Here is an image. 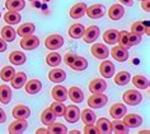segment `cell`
<instances>
[{
  "label": "cell",
  "mask_w": 150,
  "mask_h": 134,
  "mask_svg": "<svg viewBox=\"0 0 150 134\" xmlns=\"http://www.w3.org/2000/svg\"><path fill=\"white\" fill-rule=\"evenodd\" d=\"M64 118L67 123H76L80 119V110L78 106H66Z\"/></svg>",
  "instance_id": "obj_7"
},
{
  "label": "cell",
  "mask_w": 150,
  "mask_h": 134,
  "mask_svg": "<svg viewBox=\"0 0 150 134\" xmlns=\"http://www.w3.org/2000/svg\"><path fill=\"white\" fill-rule=\"evenodd\" d=\"M123 98V102L127 103V105H131V106H135V105H139L141 101H142V96L140 92L135 91V89H129L126 91L122 96Z\"/></svg>",
  "instance_id": "obj_2"
},
{
  "label": "cell",
  "mask_w": 150,
  "mask_h": 134,
  "mask_svg": "<svg viewBox=\"0 0 150 134\" xmlns=\"http://www.w3.org/2000/svg\"><path fill=\"white\" fill-rule=\"evenodd\" d=\"M19 45L22 46V49L31 51V50H35V49L38 47L40 40H38V37H36V36H33V35H28V36L22 37Z\"/></svg>",
  "instance_id": "obj_3"
},
{
  "label": "cell",
  "mask_w": 150,
  "mask_h": 134,
  "mask_svg": "<svg viewBox=\"0 0 150 134\" xmlns=\"http://www.w3.org/2000/svg\"><path fill=\"white\" fill-rule=\"evenodd\" d=\"M97 129H98V133L99 134H110L112 133V125H111V121L108 119H104V118H100L98 121H97Z\"/></svg>",
  "instance_id": "obj_24"
},
{
  "label": "cell",
  "mask_w": 150,
  "mask_h": 134,
  "mask_svg": "<svg viewBox=\"0 0 150 134\" xmlns=\"http://www.w3.org/2000/svg\"><path fill=\"white\" fill-rule=\"evenodd\" d=\"M108 102L107 96L103 93H92V96L88 100V106L91 109H100V107L106 106Z\"/></svg>",
  "instance_id": "obj_1"
},
{
  "label": "cell",
  "mask_w": 150,
  "mask_h": 134,
  "mask_svg": "<svg viewBox=\"0 0 150 134\" xmlns=\"http://www.w3.org/2000/svg\"><path fill=\"white\" fill-rule=\"evenodd\" d=\"M37 133H47V129H38Z\"/></svg>",
  "instance_id": "obj_51"
},
{
  "label": "cell",
  "mask_w": 150,
  "mask_h": 134,
  "mask_svg": "<svg viewBox=\"0 0 150 134\" xmlns=\"http://www.w3.org/2000/svg\"><path fill=\"white\" fill-rule=\"evenodd\" d=\"M62 45H64V38L60 35H50L45 40V46L48 50H52V51L60 49Z\"/></svg>",
  "instance_id": "obj_4"
},
{
  "label": "cell",
  "mask_w": 150,
  "mask_h": 134,
  "mask_svg": "<svg viewBox=\"0 0 150 134\" xmlns=\"http://www.w3.org/2000/svg\"><path fill=\"white\" fill-rule=\"evenodd\" d=\"M131 76L129 72H120L115 76V83L117 86H126L130 82Z\"/></svg>",
  "instance_id": "obj_39"
},
{
  "label": "cell",
  "mask_w": 150,
  "mask_h": 134,
  "mask_svg": "<svg viewBox=\"0 0 150 134\" xmlns=\"http://www.w3.org/2000/svg\"><path fill=\"white\" fill-rule=\"evenodd\" d=\"M13 116L16 119H28L31 116V109L24 105H18L13 109Z\"/></svg>",
  "instance_id": "obj_18"
},
{
  "label": "cell",
  "mask_w": 150,
  "mask_h": 134,
  "mask_svg": "<svg viewBox=\"0 0 150 134\" xmlns=\"http://www.w3.org/2000/svg\"><path fill=\"white\" fill-rule=\"evenodd\" d=\"M140 42H141V35L129 32V45L130 46H136V45H139Z\"/></svg>",
  "instance_id": "obj_44"
},
{
  "label": "cell",
  "mask_w": 150,
  "mask_h": 134,
  "mask_svg": "<svg viewBox=\"0 0 150 134\" xmlns=\"http://www.w3.org/2000/svg\"><path fill=\"white\" fill-rule=\"evenodd\" d=\"M126 113H127V107L121 102L112 105L111 109H110V115L113 119H121V118L125 116Z\"/></svg>",
  "instance_id": "obj_12"
},
{
  "label": "cell",
  "mask_w": 150,
  "mask_h": 134,
  "mask_svg": "<svg viewBox=\"0 0 150 134\" xmlns=\"http://www.w3.org/2000/svg\"><path fill=\"white\" fill-rule=\"evenodd\" d=\"M111 56L117 61H126L129 59V51L127 49L122 46H113V49L111 50Z\"/></svg>",
  "instance_id": "obj_9"
},
{
  "label": "cell",
  "mask_w": 150,
  "mask_h": 134,
  "mask_svg": "<svg viewBox=\"0 0 150 134\" xmlns=\"http://www.w3.org/2000/svg\"><path fill=\"white\" fill-rule=\"evenodd\" d=\"M67 98H70L71 101L75 103H80V102H83V100H84V93L79 87L73 86V87L67 91Z\"/></svg>",
  "instance_id": "obj_13"
},
{
  "label": "cell",
  "mask_w": 150,
  "mask_h": 134,
  "mask_svg": "<svg viewBox=\"0 0 150 134\" xmlns=\"http://www.w3.org/2000/svg\"><path fill=\"white\" fill-rule=\"evenodd\" d=\"M88 66V60L85 58H81V56H78L75 58V60L73 61V64L70 65L71 69L76 70V72H81V70H85Z\"/></svg>",
  "instance_id": "obj_32"
},
{
  "label": "cell",
  "mask_w": 150,
  "mask_h": 134,
  "mask_svg": "<svg viewBox=\"0 0 150 134\" xmlns=\"http://www.w3.org/2000/svg\"><path fill=\"white\" fill-rule=\"evenodd\" d=\"M84 31H85V28H84V26L83 24H80V23H75L73 24L71 27L69 28V36L71 37V38H81L84 35Z\"/></svg>",
  "instance_id": "obj_26"
},
{
  "label": "cell",
  "mask_w": 150,
  "mask_h": 134,
  "mask_svg": "<svg viewBox=\"0 0 150 134\" xmlns=\"http://www.w3.org/2000/svg\"><path fill=\"white\" fill-rule=\"evenodd\" d=\"M12 97H13V93L9 86H4V84L0 86V101H1V103H4V105L9 103Z\"/></svg>",
  "instance_id": "obj_27"
},
{
  "label": "cell",
  "mask_w": 150,
  "mask_h": 134,
  "mask_svg": "<svg viewBox=\"0 0 150 134\" xmlns=\"http://www.w3.org/2000/svg\"><path fill=\"white\" fill-rule=\"evenodd\" d=\"M85 12H87V5L84 3H78L70 9V17L73 19H79L84 16Z\"/></svg>",
  "instance_id": "obj_19"
},
{
  "label": "cell",
  "mask_w": 150,
  "mask_h": 134,
  "mask_svg": "<svg viewBox=\"0 0 150 134\" xmlns=\"http://www.w3.org/2000/svg\"><path fill=\"white\" fill-rule=\"evenodd\" d=\"M4 21L5 23L8 24H18L21 22V14L18 12H12V10H8L4 14Z\"/></svg>",
  "instance_id": "obj_35"
},
{
  "label": "cell",
  "mask_w": 150,
  "mask_h": 134,
  "mask_svg": "<svg viewBox=\"0 0 150 134\" xmlns=\"http://www.w3.org/2000/svg\"><path fill=\"white\" fill-rule=\"evenodd\" d=\"M106 88H107V83L102 78H96L89 83V91L92 93H102V92L106 91Z\"/></svg>",
  "instance_id": "obj_11"
},
{
  "label": "cell",
  "mask_w": 150,
  "mask_h": 134,
  "mask_svg": "<svg viewBox=\"0 0 150 134\" xmlns=\"http://www.w3.org/2000/svg\"><path fill=\"white\" fill-rule=\"evenodd\" d=\"M0 33H1V38L5 40L6 42H13L17 36L16 29H14L12 26H4V27L1 28V32Z\"/></svg>",
  "instance_id": "obj_25"
},
{
  "label": "cell",
  "mask_w": 150,
  "mask_h": 134,
  "mask_svg": "<svg viewBox=\"0 0 150 134\" xmlns=\"http://www.w3.org/2000/svg\"><path fill=\"white\" fill-rule=\"evenodd\" d=\"M123 14H125V9H123V6L121 4H113L108 9V17H110L112 21L121 19L123 17Z\"/></svg>",
  "instance_id": "obj_16"
},
{
  "label": "cell",
  "mask_w": 150,
  "mask_h": 134,
  "mask_svg": "<svg viewBox=\"0 0 150 134\" xmlns=\"http://www.w3.org/2000/svg\"><path fill=\"white\" fill-rule=\"evenodd\" d=\"M118 31L117 29H107L106 32L103 33V41L108 45H116L118 42Z\"/></svg>",
  "instance_id": "obj_23"
},
{
  "label": "cell",
  "mask_w": 150,
  "mask_h": 134,
  "mask_svg": "<svg viewBox=\"0 0 150 134\" xmlns=\"http://www.w3.org/2000/svg\"><path fill=\"white\" fill-rule=\"evenodd\" d=\"M48 79L51 82H54V83H61L66 79V73L64 72L62 69H52L50 73H48Z\"/></svg>",
  "instance_id": "obj_21"
},
{
  "label": "cell",
  "mask_w": 150,
  "mask_h": 134,
  "mask_svg": "<svg viewBox=\"0 0 150 134\" xmlns=\"http://www.w3.org/2000/svg\"><path fill=\"white\" fill-rule=\"evenodd\" d=\"M111 125H112V132H115L117 134L129 133V126L123 123V120H118V119H116L113 123H111Z\"/></svg>",
  "instance_id": "obj_33"
},
{
  "label": "cell",
  "mask_w": 150,
  "mask_h": 134,
  "mask_svg": "<svg viewBox=\"0 0 150 134\" xmlns=\"http://www.w3.org/2000/svg\"><path fill=\"white\" fill-rule=\"evenodd\" d=\"M24 88H25V92H27V93L36 95L42 89V83H41V81H38V79H31V81L25 82Z\"/></svg>",
  "instance_id": "obj_15"
},
{
  "label": "cell",
  "mask_w": 150,
  "mask_h": 134,
  "mask_svg": "<svg viewBox=\"0 0 150 134\" xmlns=\"http://www.w3.org/2000/svg\"><path fill=\"white\" fill-rule=\"evenodd\" d=\"M85 14H88V17L92 19H99L106 14V8L102 4H93L92 6L87 8Z\"/></svg>",
  "instance_id": "obj_5"
},
{
  "label": "cell",
  "mask_w": 150,
  "mask_h": 134,
  "mask_svg": "<svg viewBox=\"0 0 150 134\" xmlns=\"http://www.w3.org/2000/svg\"><path fill=\"white\" fill-rule=\"evenodd\" d=\"M70 133H71V134H73V133H74V134H78V133H79V132H78V130H71V132H70Z\"/></svg>",
  "instance_id": "obj_52"
},
{
  "label": "cell",
  "mask_w": 150,
  "mask_h": 134,
  "mask_svg": "<svg viewBox=\"0 0 150 134\" xmlns=\"http://www.w3.org/2000/svg\"><path fill=\"white\" fill-rule=\"evenodd\" d=\"M118 43H120V46L125 47V49L131 47L129 45V32L127 31H122L118 33Z\"/></svg>",
  "instance_id": "obj_42"
},
{
  "label": "cell",
  "mask_w": 150,
  "mask_h": 134,
  "mask_svg": "<svg viewBox=\"0 0 150 134\" xmlns=\"http://www.w3.org/2000/svg\"><path fill=\"white\" fill-rule=\"evenodd\" d=\"M80 118H81V120H83V123H84L85 125L94 124V121H96V119H97L94 111H93L92 109H84L80 113Z\"/></svg>",
  "instance_id": "obj_31"
},
{
  "label": "cell",
  "mask_w": 150,
  "mask_h": 134,
  "mask_svg": "<svg viewBox=\"0 0 150 134\" xmlns=\"http://www.w3.org/2000/svg\"><path fill=\"white\" fill-rule=\"evenodd\" d=\"M52 97H54L56 101L64 102L67 98V89L64 87V86H55L52 88Z\"/></svg>",
  "instance_id": "obj_20"
},
{
  "label": "cell",
  "mask_w": 150,
  "mask_h": 134,
  "mask_svg": "<svg viewBox=\"0 0 150 134\" xmlns=\"http://www.w3.org/2000/svg\"><path fill=\"white\" fill-rule=\"evenodd\" d=\"M91 53H92V55L94 58L103 60V59H106L108 55H110V50H108V47L106 46V45L96 43V45H93V46L91 47Z\"/></svg>",
  "instance_id": "obj_6"
},
{
  "label": "cell",
  "mask_w": 150,
  "mask_h": 134,
  "mask_svg": "<svg viewBox=\"0 0 150 134\" xmlns=\"http://www.w3.org/2000/svg\"><path fill=\"white\" fill-rule=\"evenodd\" d=\"M99 72L104 78H111L115 74V65L110 60H104L102 64L99 65Z\"/></svg>",
  "instance_id": "obj_17"
},
{
  "label": "cell",
  "mask_w": 150,
  "mask_h": 134,
  "mask_svg": "<svg viewBox=\"0 0 150 134\" xmlns=\"http://www.w3.org/2000/svg\"><path fill=\"white\" fill-rule=\"evenodd\" d=\"M35 31H36V26L33 23H23L18 27L17 33L21 37H24V36H28V35H33Z\"/></svg>",
  "instance_id": "obj_30"
},
{
  "label": "cell",
  "mask_w": 150,
  "mask_h": 134,
  "mask_svg": "<svg viewBox=\"0 0 150 134\" xmlns=\"http://www.w3.org/2000/svg\"><path fill=\"white\" fill-rule=\"evenodd\" d=\"M139 1H142V0H139Z\"/></svg>",
  "instance_id": "obj_55"
},
{
  "label": "cell",
  "mask_w": 150,
  "mask_h": 134,
  "mask_svg": "<svg viewBox=\"0 0 150 134\" xmlns=\"http://www.w3.org/2000/svg\"><path fill=\"white\" fill-rule=\"evenodd\" d=\"M28 126L27 119H17L16 121H13L12 124L9 125L8 132L13 133V134H18V133H23Z\"/></svg>",
  "instance_id": "obj_10"
},
{
  "label": "cell",
  "mask_w": 150,
  "mask_h": 134,
  "mask_svg": "<svg viewBox=\"0 0 150 134\" xmlns=\"http://www.w3.org/2000/svg\"><path fill=\"white\" fill-rule=\"evenodd\" d=\"M144 22H134L131 26V32L132 33H137V35H144Z\"/></svg>",
  "instance_id": "obj_43"
},
{
  "label": "cell",
  "mask_w": 150,
  "mask_h": 134,
  "mask_svg": "<svg viewBox=\"0 0 150 134\" xmlns=\"http://www.w3.org/2000/svg\"><path fill=\"white\" fill-rule=\"evenodd\" d=\"M99 35H100V31L97 26H89V27L85 28V31H84L83 40L87 43H93L99 37Z\"/></svg>",
  "instance_id": "obj_8"
},
{
  "label": "cell",
  "mask_w": 150,
  "mask_h": 134,
  "mask_svg": "<svg viewBox=\"0 0 150 134\" xmlns=\"http://www.w3.org/2000/svg\"><path fill=\"white\" fill-rule=\"evenodd\" d=\"M48 126V129H47V133H50V134H65L67 133V129H66V126L61 124V123H52V124L50 125H47Z\"/></svg>",
  "instance_id": "obj_34"
},
{
  "label": "cell",
  "mask_w": 150,
  "mask_h": 134,
  "mask_svg": "<svg viewBox=\"0 0 150 134\" xmlns=\"http://www.w3.org/2000/svg\"><path fill=\"white\" fill-rule=\"evenodd\" d=\"M123 123L129 126V128H136L142 124V118L137 114H129L123 116Z\"/></svg>",
  "instance_id": "obj_14"
},
{
  "label": "cell",
  "mask_w": 150,
  "mask_h": 134,
  "mask_svg": "<svg viewBox=\"0 0 150 134\" xmlns=\"http://www.w3.org/2000/svg\"><path fill=\"white\" fill-rule=\"evenodd\" d=\"M0 18H1V13H0Z\"/></svg>",
  "instance_id": "obj_54"
},
{
  "label": "cell",
  "mask_w": 150,
  "mask_h": 134,
  "mask_svg": "<svg viewBox=\"0 0 150 134\" xmlns=\"http://www.w3.org/2000/svg\"><path fill=\"white\" fill-rule=\"evenodd\" d=\"M5 120H6V115L4 113V110L0 107V123H4Z\"/></svg>",
  "instance_id": "obj_50"
},
{
  "label": "cell",
  "mask_w": 150,
  "mask_h": 134,
  "mask_svg": "<svg viewBox=\"0 0 150 134\" xmlns=\"http://www.w3.org/2000/svg\"><path fill=\"white\" fill-rule=\"evenodd\" d=\"M75 58H76V54H74V53H66L65 56H64V63H65L67 66H70L71 64H73V61L75 60Z\"/></svg>",
  "instance_id": "obj_45"
},
{
  "label": "cell",
  "mask_w": 150,
  "mask_h": 134,
  "mask_svg": "<svg viewBox=\"0 0 150 134\" xmlns=\"http://www.w3.org/2000/svg\"><path fill=\"white\" fill-rule=\"evenodd\" d=\"M25 60H27V58H25V55L22 51H13L9 55V61L13 65H23Z\"/></svg>",
  "instance_id": "obj_28"
},
{
  "label": "cell",
  "mask_w": 150,
  "mask_h": 134,
  "mask_svg": "<svg viewBox=\"0 0 150 134\" xmlns=\"http://www.w3.org/2000/svg\"><path fill=\"white\" fill-rule=\"evenodd\" d=\"M5 6L6 9L12 10V12H19L25 6V1L24 0H6Z\"/></svg>",
  "instance_id": "obj_29"
},
{
  "label": "cell",
  "mask_w": 150,
  "mask_h": 134,
  "mask_svg": "<svg viewBox=\"0 0 150 134\" xmlns=\"http://www.w3.org/2000/svg\"><path fill=\"white\" fill-rule=\"evenodd\" d=\"M14 74H16V72H14L13 66L6 65V66H4V68L1 69V72H0V77H1V79L4 82H10V79L13 78Z\"/></svg>",
  "instance_id": "obj_41"
},
{
  "label": "cell",
  "mask_w": 150,
  "mask_h": 134,
  "mask_svg": "<svg viewBox=\"0 0 150 134\" xmlns=\"http://www.w3.org/2000/svg\"><path fill=\"white\" fill-rule=\"evenodd\" d=\"M61 60H62L61 55H60L59 53H55V51H52V53H50L46 56V63H47V65H50V66H57V65H60Z\"/></svg>",
  "instance_id": "obj_38"
},
{
  "label": "cell",
  "mask_w": 150,
  "mask_h": 134,
  "mask_svg": "<svg viewBox=\"0 0 150 134\" xmlns=\"http://www.w3.org/2000/svg\"><path fill=\"white\" fill-rule=\"evenodd\" d=\"M55 119H56V115L52 113L50 107H48V109H46V110H43V113L41 114V121H42L45 125L52 124V123L55 121Z\"/></svg>",
  "instance_id": "obj_37"
},
{
  "label": "cell",
  "mask_w": 150,
  "mask_h": 134,
  "mask_svg": "<svg viewBox=\"0 0 150 134\" xmlns=\"http://www.w3.org/2000/svg\"><path fill=\"white\" fill-rule=\"evenodd\" d=\"M84 133L85 134H98V129H97V126L94 124H88L84 128Z\"/></svg>",
  "instance_id": "obj_46"
},
{
  "label": "cell",
  "mask_w": 150,
  "mask_h": 134,
  "mask_svg": "<svg viewBox=\"0 0 150 134\" xmlns=\"http://www.w3.org/2000/svg\"><path fill=\"white\" fill-rule=\"evenodd\" d=\"M10 82H12V87L13 88H17L19 89L22 88L23 86L25 84V82H27V76H25V73L23 72H18L13 76V78L10 79Z\"/></svg>",
  "instance_id": "obj_22"
},
{
  "label": "cell",
  "mask_w": 150,
  "mask_h": 134,
  "mask_svg": "<svg viewBox=\"0 0 150 134\" xmlns=\"http://www.w3.org/2000/svg\"><path fill=\"white\" fill-rule=\"evenodd\" d=\"M121 4L127 5V6H132L134 5V0H118Z\"/></svg>",
  "instance_id": "obj_49"
},
{
  "label": "cell",
  "mask_w": 150,
  "mask_h": 134,
  "mask_svg": "<svg viewBox=\"0 0 150 134\" xmlns=\"http://www.w3.org/2000/svg\"><path fill=\"white\" fill-rule=\"evenodd\" d=\"M29 1H36V0H29Z\"/></svg>",
  "instance_id": "obj_53"
},
{
  "label": "cell",
  "mask_w": 150,
  "mask_h": 134,
  "mask_svg": "<svg viewBox=\"0 0 150 134\" xmlns=\"http://www.w3.org/2000/svg\"><path fill=\"white\" fill-rule=\"evenodd\" d=\"M141 8L145 10V12H149L150 8H149V0H142L141 1Z\"/></svg>",
  "instance_id": "obj_48"
},
{
  "label": "cell",
  "mask_w": 150,
  "mask_h": 134,
  "mask_svg": "<svg viewBox=\"0 0 150 134\" xmlns=\"http://www.w3.org/2000/svg\"><path fill=\"white\" fill-rule=\"evenodd\" d=\"M51 111L57 116H64V113H65V109L66 106L64 105V102H60V101H56V102H52L51 106H50Z\"/></svg>",
  "instance_id": "obj_40"
},
{
  "label": "cell",
  "mask_w": 150,
  "mask_h": 134,
  "mask_svg": "<svg viewBox=\"0 0 150 134\" xmlns=\"http://www.w3.org/2000/svg\"><path fill=\"white\" fill-rule=\"evenodd\" d=\"M6 47H8V45H6V41L3 40L1 37H0V53H4L6 50Z\"/></svg>",
  "instance_id": "obj_47"
},
{
  "label": "cell",
  "mask_w": 150,
  "mask_h": 134,
  "mask_svg": "<svg viewBox=\"0 0 150 134\" xmlns=\"http://www.w3.org/2000/svg\"><path fill=\"white\" fill-rule=\"evenodd\" d=\"M134 86H136L140 89H148L149 88V79L144 76H134L132 78Z\"/></svg>",
  "instance_id": "obj_36"
}]
</instances>
